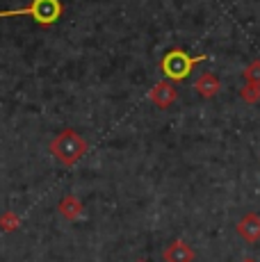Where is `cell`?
I'll return each instance as SVG.
<instances>
[{
  "label": "cell",
  "mask_w": 260,
  "mask_h": 262,
  "mask_svg": "<svg viewBox=\"0 0 260 262\" xmlns=\"http://www.w3.org/2000/svg\"><path fill=\"white\" fill-rule=\"evenodd\" d=\"M51 153L64 167H73L84 153H87V142L76 133V130H62L51 142Z\"/></svg>",
  "instance_id": "obj_1"
},
{
  "label": "cell",
  "mask_w": 260,
  "mask_h": 262,
  "mask_svg": "<svg viewBox=\"0 0 260 262\" xmlns=\"http://www.w3.org/2000/svg\"><path fill=\"white\" fill-rule=\"evenodd\" d=\"M240 96H242L247 103H258V100H260V84L247 82V84L242 87V92H240Z\"/></svg>",
  "instance_id": "obj_9"
},
{
  "label": "cell",
  "mask_w": 260,
  "mask_h": 262,
  "mask_svg": "<svg viewBox=\"0 0 260 262\" xmlns=\"http://www.w3.org/2000/svg\"><path fill=\"white\" fill-rule=\"evenodd\" d=\"M139 262H144V260H139Z\"/></svg>",
  "instance_id": "obj_13"
},
{
  "label": "cell",
  "mask_w": 260,
  "mask_h": 262,
  "mask_svg": "<svg viewBox=\"0 0 260 262\" xmlns=\"http://www.w3.org/2000/svg\"><path fill=\"white\" fill-rule=\"evenodd\" d=\"M7 16H32L39 25H53L62 16V3L59 0H32L23 9L0 12V18H7Z\"/></svg>",
  "instance_id": "obj_2"
},
{
  "label": "cell",
  "mask_w": 260,
  "mask_h": 262,
  "mask_svg": "<svg viewBox=\"0 0 260 262\" xmlns=\"http://www.w3.org/2000/svg\"><path fill=\"white\" fill-rule=\"evenodd\" d=\"M203 59H206V55L189 57V55L181 48L169 50V53L162 57V73L167 75L169 80H174V82H181V80L187 78V75L192 73V69L197 67L199 62H203Z\"/></svg>",
  "instance_id": "obj_3"
},
{
  "label": "cell",
  "mask_w": 260,
  "mask_h": 262,
  "mask_svg": "<svg viewBox=\"0 0 260 262\" xmlns=\"http://www.w3.org/2000/svg\"><path fill=\"white\" fill-rule=\"evenodd\" d=\"M176 96H178V94H176V89H174L169 82H164V80H162V82H158L156 87L151 89L148 98H151V103H156L158 107H162V110H164V107H169V105H171L174 100H176Z\"/></svg>",
  "instance_id": "obj_5"
},
{
  "label": "cell",
  "mask_w": 260,
  "mask_h": 262,
  "mask_svg": "<svg viewBox=\"0 0 260 262\" xmlns=\"http://www.w3.org/2000/svg\"><path fill=\"white\" fill-rule=\"evenodd\" d=\"M59 212L64 214V219L76 221V219H80V216H82L84 208H82V203H80L76 196L69 194V196H64V199L59 201Z\"/></svg>",
  "instance_id": "obj_7"
},
{
  "label": "cell",
  "mask_w": 260,
  "mask_h": 262,
  "mask_svg": "<svg viewBox=\"0 0 260 262\" xmlns=\"http://www.w3.org/2000/svg\"><path fill=\"white\" fill-rule=\"evenodd\" d=\"M242 262H256V260H253V258H244Z\"/></svg>",
  "instance_id": "obj_12"
},
{
  "label": "cell",
  "mask_w": 260,
  "mask_h": 262,
  "mask_svg": "<svg viewBox=\"0 0 260 262\" xmlns=\"http://www.w3.org/2000/svg\"><path fill=\"white\" fill-rule=\"evenodd\" d=\"M222 84H219V78L214 73H203L201 78L197 80V92L203 96V98H212V96L219 94Z\"/></svg>",
  "instance_id": "obj_8"
},
{
  "label": "cell",
  "mask_w": 260,
  "mask_h": 262,
  "mask_svg": "<svg viewBox=\"0 0 260 262\" xmlns=\"http://www.w3.org/2000/svg\"><path fill=\"white\" fill-rule=\"evenodd\" d=\"M237 235L242 239L256 244V242L260 239V216L253 214V212L247 214V216H242V219H240V224H237Z\"/></svg>",
  "instance_id": "obj_4"
},
{
  "label": "cell",
  "mask_w": 260,
  "mask_h": 262,
  "mask_svg": "<svg viewBox=\"0 0 260 262\" xmlns=\"http://www.w3.org/2000/svg\"><path fill=\"white\" fill-rule=\"evenodd\" d=\"M244 80L251 84H260V59H253V62L244 69Z\"/></svg>",
  "instance_id": "obj_10"
},
{
  "label": "cell",
  "mask_w": 260,
  "mask_h": 262,
  "mask_svg": "<svg viewBox=\"0 0 260 262\" xmlns=\"http://www.w3.org/2000/svg\"><path fill=\"white\" fill-rule=\"evenodd\" d=\"M164 260L167 262H192L194 260V251L185 244L183 239H176L164 249Z\"/></svg>",
  "instance_id": "obj_6"
},
{
  "label": "cell",
  "mask_w": 260,
  "mask_h": 262,
  "mask_svg": "<svg viewBox=\"0 0 260 262\" xmlns=\"http://www.w3.org/2000/svg\"><path fill=\"white\" fill-rule=\"evenodd\" d=\"M18 224H21V219H18L14 212H5L3 216H0V228L3 230H16Z\"/></svg>",
  "instance_id": "obj_11"
}]
</instances>
